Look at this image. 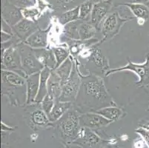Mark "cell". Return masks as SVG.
<instances>
[{
    "label": "cell",
    "instance_id": "obj_1",
    "mask_svg": "<svg viewBox=\"0 0 149 148\" xmlns=\"http://www.w3.org/2000/svg\"><path fill=\"white\" fill-rule=\"evenodd\" d=\"M81 85L74 108L80 113L95 112L108 106H116L105 87L103 78L89 72L88 75L81 73Z\"/></svg>",
    "mask_w": 149,
    "mask_h": 148
},
{
    "label": "cell",
    "instance_id": "obj_9",
    "mask_svg": "<svg viewBox=\"0 0 149 148\" xmlns=\"http://www.w3.org/2000/svg\"><path fill=\"white\" fill-rule=\"evenodd\" d=\"M30 106L32 109L29 112H27L26 114L31 128L40 130L53 127L54 123L50 121L48 114L43 110L40 104L36 103Z\"/></svg>",
    "mask_w": 149,
    "mask_h": 148
},
{
    "label": "cell",
    "instance_id": "obj_24",
    "mask_svg": "<svg viewBox=\"0 0 149 148\" xmlns=\"http://www.w3.org/2000/svg\"><path fill=\"white\" fill-rule=\"evenodd\" d=\"M48 94L51 95L56 99V101H59L62 92V83L60 79L54 70H52L51 76L48 80Z\"/></svg>",
    "mask_w": 149,
    "mask_h": 148
},
{
    "label": "cell",
    "instance_id": "obj_16",
    "mask_svg": "<svg viewBox=\"0 0 149 148\" xmlns=\"http://www.w3.org/2000/svg\"><path fill=\"white\" fill-rule=\"evenodd\" d=\"M99 44H94L91 48V54L88 58V62H92L96 67L100 69L102 72L105 74L109 69V62L108 59L103 56L102 51L98 46Z\"/></svg>",
    "mask_w": 149,
    "mask_h": 148
},
{
    "label": "cell",
    "instance_id": "obj_21",
    "mask_svg": "<svg viewBox=\"0 0 149 148\" xmlns=\"http://www.w3.org/2000/svg\"><path fill=\"white\" fill-rule=\"evenodd\" d=\"M73 107H74V103L72 102L56 101L52 110L48 115L50 121L52 123L57 122L66 112H68Z\"/></svg>",
    "mask_w": 149,
    "mask_h": 148
},
{
    "label": "cell",
    "instance_id": "obj_37",
    "mask_svg": "<svg viewBox=\"0 0 149 148\" xmlns=\"http://www.w3.org/2000/svg\"><path fill=\"white\" fill-rule=\"evenodd\" d=\"M14 129L15 128H13V127L7 125L3 122H1V130H2V131H4V132H10V131H13Z\"/></svg>",
    "mask_w": 149,
    "mask_h": 148
},
{
    "label": "cell",
    "instance_id": "obj_2",
    "mask_svg": "<svg viewBox=\"0 0 149 148\" xmlns=\"http://www.w3.org/2000/svg\"><path fill=\"white\" fill-rule=\"evenodd\" d=\"M1 95L6 96L10 105L27 106L26 79L15 72L2 70Z\"/></svg>",
    "mask_w": 149,
    "mask_h": 148
},
{
    "label": "cell",
    "instance_id": "obj_38",
    "mask_svg": "<svg viewBox=\"0 0 149 148\" xmlns=\"http://www.w3.org/2000/svg\"><path fill=\"white\" fill-rule=\"evenodd\" d=\"M139 127H143V128L146 129V130H148L149 131V121H142V122H140L139 123Z\"/></svg>",
    "mask_w": 149,
    "mask_h": 148
},
{
    "label": "cell",
    "instance_id": "obj_10",
    "mask_svg": "<svg viewBox=\"0 0 149 148\" xmlns=\"http://www.w3.org/2000/svg\"><path fill=\"white\" fill-rule=\"evenodd\" d=\"M113 5V0H102L93 5L89 20L98 31H100L102 22L111 10Z\"/></svg>",
    "mask_w": 149,
    "mask_h": 148
},
{
    "label": "cell",
    "instance_id": "obj_22",
    "mask_svg": "<svg viewBox=\"0 0 149 148\" xmlns=\"http://www.w3.org/2000/svg\"><path fill=\"white\" fill-rule=\"evenodd\" d=\"M95 113L100 114L103 117L112 122H116L119 119H122L125 115V112L121 108L117 106H108L105 108H101L98 110L95 111Z\"/></svg>",
    "mask_w": 149,
    "mask_h": 148
},
{
    "label": "cell",
    "instance_id": "obj_28",
    "mask_svg": "<svg viewBox=\"0 0 149 148\" xmlns=\"http://www.w3.org/2000/svg\"><path fill=\"white\" fill-rule=\"evenodd\" d=\"M95 2L93 0H85V2L80 4L79 5V19L87 20L91 16L93 6Z\"/></svg>",
    "mask_w": 149,
    "mask_h": 148
},
{
    "label": "cell",
    "instance_id": "obj_39",
    "mask_svg": "<svg viewBox=\"0 0 149 148\" xmlns=\"http://www.w3.org/2000/svg\"><path fill=\"white\" fill-rule=\"evenodd\" d=\"M147 111H148L149 112V105H148V109H147Z\"/></svg>",
    "mask_w": 149,
    "mask_h": 148
},
{
    "label": "cell",
    "instance_id": "obj_14",
    "mask_svg": "<svg viewBox=\"0 0 149 148\" xmlns=\"http://www.w3.org/2000/svg\"><path fill=\"white\" fill-rule=\"evenodd\" d=\"M23 17L21 8L8 2L3 5L2 11V19L4 22L8 24L10 27H13L16 24L21 21Z\"/></svg>",
    "mask_w": 149,
    "mask_h": 148
},
{
    "label": "cell",
    "instance_id": "obj_3",
    "mask_svg": "<svg viewBox=\"0 0 149 148\" xmlns=\"http://www.w3.org/2000/svg\"><path fill=\"white\" fill-rule=\"evenodd\" d=\"M80 113L73 107L57 121L54 122L56 133L61 140L65 143H70L77 140L79 136L82 126L80 124Z\"/></svg>",
    "mask_w": 149,
    "mask_h": 148
},
{
    "label": "cell",
    "instance_id": "obj_25",
    "mask_svg": "<svg viewBox=\"0 0 149 148\" xmlns=\"http://www.w3.org/2000/svg\"><path fill=\"white\" fill-rule=\"evenodd\" d=\"M54 52V56L56 59V67L55 69L57 68L59 66H60L67 59H68L70 56V51L66 44L62 46H55L51 48Z\"/></svg>",
    "mask_w": 149,
    "mask_h": 148
},
{
    "label": "cell",
    "instance_id": "obj_31",
    "mask_svg": "<svg viewBox=\"0 0 149 148\" xmlns=\"http://www.w3.org/2000/svg\"><path fill=\"white\" fill-rule=\"evenodd\" d=\"M10 3L23 9L33 7L38 3V0H8Z\"/></svg>",
    "mask_w": 149,
    "mask_h": 148
},
{
    "label": "cell",
    "instance_id": "obj_32",
    "mask_svg": "<svg viewBox=\"0 0 149 148\" xmlns=\"http://www.w3.org/2000/svg\"><path fill=\"white\" fill-rule=\"evenodd\" d=\"M77 2L78 0H56V5L58 8H64L68 10L77 7V5H75Z\"/></svg>",
    "mask_w": 149,
    "mask_h": 148
},
{
    "label": "cell",
    "instance_id": "obj_8",
    "mask_svg": "<svg viewBox=\"0 0 149 148\" xmlns=\"http://www.w3.org/2000/svg\"><path fill=\"white\" fill-rule=\"evenodd\" d=\"M1 61L2 70H10L17 73L25 78L27 77L22 66L21 56L18 44H13L8 49H7L4 54H1Z\"/></svg>",
    "mask_w": 149,
    "mask_h": 148
},
{
    "label": "cell",
    "instance_id": "obj_4",
    "mask_svg": "<svg viewBox=\"0 0 149 148\" xmlns=\"http://www.w3.org/2000/svg\"><path fill=\"white\" fill-rule=\"evenodd\" d=\"M74 66L72 73L68 81L62 85V92L59 101L74 103L79 93L82 81L81 73L79 70V62L77 58H74Z\"/></svg>",
    "mask_w": 149,
    "mask_h": 148
},
{
    "label": "cell",
    "instance_id": "obj_11",
    "mask_svg": "<svg viewBox=\"0 0 149 148\" xmlns=\"http://www.w3.org/2000/svg\"><path fill=\"white\" fill-rule=\"evenodd\" d=\"M11 28L13 34L22 42L26 41L29 36H31L40 28V27L37 22L23 18L21 21Z\"/></svg>",
    "mask_w": 149,
    "mask_h": 148
},
{
    "label": "cell",
    "instance_id": "obj_18",
    "mask_svg": "<svg viewBox=\"0 0 149 148\" xmlns=\"http://www.w3.org/2000/svg\"><path fill=\"white\" fill-rule=\"evenodd\" d=\"M120 5L128 7L135 18L138 19V24L143 25L149 18V7L143 3H123Z\"/></svg>",
    "mask_w": 149,
    "mask_h": 148
},
{
    "label": "cell",
    "instance_id": "obj_17",
    "mask_svg": "<svg viewBox=\"0 0 149 148\" xmlns=\"http://www.w3.org/2000/svg\"><path fill=\"white\" fill-rule=\"evenodd\" d=\"M36 58L44 67H48L52 70L56 67V59L51 48L33 49Z\"/></svg>",
    "mask_w": 149,
    "mask_h": 148
},
{
    "label": "cell",
    "instance_id": "obj_33",
    "mask_svg": "<svg viewBox=\"0 0 149 148\" xmlns=\"http://www.w3.org/2000/svg\"><path fill=\"white\" fill-rule=\"evenodd\" d=\"M135 132L140 135L141 138H143V141H144L145 143H146V145H147L148 147L149 148V131L148 130H146V129L143 128V127H139L136 130H135Z\"/></svg>",
    "mask_w": 149,
    "mask_h": 148
},
{
    "label": "cell",
    "instance_id": "obj_29",
    "mask_svg": "<svg viewBox=\"0 0 149 148\" xmlns=\"http://www.w3.org/2000/svg\"><path fill=\"white\" fill-rule=\"evenodd\" d=\"M42 10V9L34 8V7H31V8L22 9V13L24 18L31 19L32 21L37 22L38 18L40 17V14H41V10Z\"/></svg>",
    "mask_w": 149,
    "mask_h": 148
},
{
    "label": "cell",
    "instance_id": "obj_5",
    "mask_svg": "<svg viewBox=\"0 0 149 148\" xmlns=\"http://www.w3.org/2000/svg\"><path fill=\"white\" fill-rule=\"evenodd\" d=\"M129 20L123 17L117 9L111 10L101 24L100 33L102 34V39L100 44L105 41L111 40L119 34L123 24Z\"/></svg>",
    "mask_w": 149,
    "mask_h": 148
},
{
    "label": "cell",
    "instance_id": "obj_30",
    "mask_svg": "<svg viewBox=\"0 0 149 148\" xmlns=\"http://www.w3.org/2000/svg\"><path fill=\"white\" fill-rule=\"evenodd\" d=\"M56 99L53 97L51 95L47 94L44 97L42 101L40 103L41 105V108H42L43 110L48 114V116L50 114V113L52 110L53 108H54V104L56 103Z\"/></svg>",
    "mask_w": 149,
    "mask_h": 148
},
{
    "label": "cell",
    "instance_id": "obj_35",
    "mask_svg": "<svg viewBox=\"0 0 149 148\" xmlns=\"http://www.w3.org/2000/svg\"><path fill=\"white\" fill-rule=\"evenodd\" d=\"M149 2V0H123L121 3L119 4L118 5H121V4L123 3H147V2ZM116 5V6H118Z\"/></svg>",
    "mask_w": 149,
    "mask_h": 148
},
{
    "label": "cell",
    "instance_id": "obj_12",
    "mask_svg": "<svg viewBox=\"0 0 149 148\" xmlns=\"http://www.w3.org/2000/svg\"><path fill=\"white\" fill-rule=\"evenodd\" d=\"M79 121L82 127H87L91 130L106 127L113 122L95 112L81 113L79 116Z\"/></svg>",
    "mask_w": 149,
    "mask_h": 148
},
{
    "label": "cell",
    "instance_id": "obj_6",
    "mask_svg": "<svg viewBox=\"0 0 149 148\" xmlns=\"http://www.w3.org/2000/svg\"><path fill=\"white\" fill-rule=\"evenodd\" d=\"M127 65L115 69H110L105 73V76H108L113 73L120 71L128 70L135 73L139 77V81H136V85L139 88H146L148 85L149 81V54H147L146 60L142 64H136L130 60L129 58L127 59Z\"/></svg>",
    "mask_w": 149,
    "mask_h": 148
},
{
    "label": "cell",
    "instance_id": "obj_34",
    "mask_svg": "<svg viewBox=\"0 0 149 148\" xmlns=\"http://www.w3.org/2000/svg\"><path fill=\"white\" fill-rule=\"evenodd\" d=\"M13 38H14V35L13 33L1 31V43L7 42L8 41L12 40Z\"/></svg>",
    "mask_w": 149,
    "mask_h": 148
},
{
    "label": "cell",
    "instance_id": "obj_20",
    "mask_svg": "<svg viewBox=\"0 0 149 148\" xmlns=\"http://www.w3.org/2000/svg\"><path fill=\"white\" fill-rule=\"evenodd\" d=\"M78 35L81 41H86L93 39L97 36L98 30L90 22L82 20L78 26Z\"/></svg>",
    "mask_w": 149,
    "mask_h": 148
},
{
    "label": "cell",
    "instance_id": "obj_23",
    "mask_svg": "<svg viewBox=\"0 0 149 148\" xmlns=\"http://www.w3.org/2000/svg\"><path fill=\"white\" fill-rule=\"evenodd\" d=\"M74 66V58L71 56H70L68 59H66L60 66L54 70L55 73L57 74L58 76L59 77L61 80L62 85L65 83L68 79L70 77V74L72 73L73 68Z\"/></svg>",
    "mask_w": 149,
    "mask_h": 148
},
{
    "label": "cell",
    "instance_id": "obj_27",
    "mask_svg": "<svg viewBox=\"0 0 149 148\" xmlns=\"http://www.w3.org/2000/svg\"><path fill=\"white\" fill-rule=\"evenodd\" d=\"M77 139H82L85 143L89 145H96L100 142V138L95 133L93 132L91 129L82 127Z\"/></svg>",
    "mask_w": 149,
    "mask_h": 148
},
{
    "label": "cell",
    "instance_id": "obj_26",
    "mask_svg": "<svg viewBox=\"0 0 149 148\" xmlns=\"http://www.w3.org/2000/svg\"><path fill=\"white\" fill-rule=\"evenodd\" d=\"M78 20H79V6L66 10L65 12L62 13L59 18V23L63 26Z\"/></svg>",
    "mask_w": 149,
    "mask_h": 148
},
{
    "label": "cell",
    "instance_id": "obj_7",
    "mask_svg": "<svg viewBox=\"0 0 149 148\" xmlns=\"http://www.w3.org/2000/svg\"><path fill=\"white\" fill-rule=\"evenodd\" d=\"M21 56L22 66L27 76L36 73H40L44 66L36 58L33 49L22 42L18 44Z\"/></svg>",
    "mask_w": 149,
    "mask_h": 148
},
{
    "label": "cell",
    "instance_id": "obj_19",
    "mask_svg": "<svg viewBox=\"0 0 149 148\" xmlns=\"http://www.w3.org/2000/svg\"><path fill=\"white\" fill-rule=\"evenodd\" d=\"M52 73V70L48 67H44V68L40 71V88L38 91L37 96L36 98L35 102L40 104L45 96L48 94V84L51 74Z\"/></svg>",
    "mask_w": 149,
    "mask_h": 148
},
{
    "label": "cell",
    "instance_id": "obj_13",
    "mask_svg": "<svg viewBox=\"0 0 149 148\" xmlns=\"http://www.w3.org/2000/svg\"><path fill=\"white\" fill-rule=\"evenodd\" d=\"M52 28V24H50L45 29L39 28L26 41L23 42L33 49L48 48V35Z\"/></svg>",
    "mask_w": 149,
    "mask_h": 148
},
{
    "label": "cell",
    "instance_id": "obj_36",
    "mask_svg": "<svg viewBox=\"0 0 149 148\" xmlns=\"http://www.w3.org/2000/svg\"><path fill=\"white\" fill-rule=\"evenodd\" d=\"M145 145H146L143 138H136V140L134 142L135 148H144Z\"/></svg>",
    "mask_w": 149,
    "mask_h": 148
},
{
    "label": "cell",
    "instance_id": "obj_15",
    "mask_svg": "<svg viewBox=\"0 0 149 148\" xmlns=\"http://www.w3.org/2000/svg\"><path fill=\"white\" fill-rule=\"evenodd\" d=\"M40 73H34L25 78L27 87V106L36 104V98L40 88Z\"/></svg>",
    "mask_w": 149,
    "mask_h": 148
}]
</instances>
